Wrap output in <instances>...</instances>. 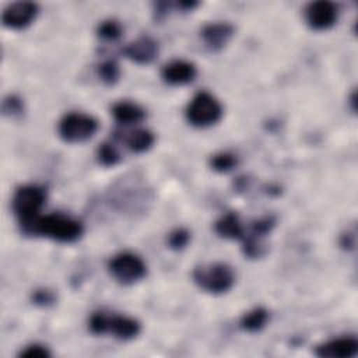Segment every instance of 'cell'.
I'll return each mask as SVG.
<instances>
[{
	"label": "cell",
	"instance_id": "1",
	"mask_svg": "<svg viewBox=\"0 0 358 358\" xmlns=\"http://www.w3.org/2000/svg\"><path fill=\"white\" fill-rule=\"evenodd\" d=\"M21 232L28 236H46L62 243H73L84 234L83 224L64 214L38 215L32 221L20 225Z\"/></svg>",
	"mask_w": 358,
	"mask_h": 358
},
{
	"label": "cell",
	"instance_id": "2",
	"mask_svg": "<svg viewBox=\"0 0 358 358\" xmlns=\"http://www.w3.org/2000/svg\"><path fill=\"white\" fill-rule=\"evenodd\" d=\"M90 330L94 334H112L117 340L127 341L138 336L140 323L129 316L112 315L106 312H95L90 317Z\"/></svg>",
	"mask_w": 358,
	"mask_h": 358
},
{
	"label": "cell",
	"instance_id": "3",
	"mask_svg": "<svg viewBox=\"0 0 358 358\" xmlns=\"http://www.w3.org/2000/svg\"><path fill=\"white\" fill-rule=\"evenodd\" d=\"M193 281L196 285L214 295L228 292L235 284V273L225 263H210L199 266L193 270Z\"/></svg>",
	"mask_w": 358,
	"mask_h": 358
},
{
	"label": "cell",
	"instance_id": "4",
	"mask_svg": "<svg viewBox=\"0 0 358 358\" xmlns=\"http://www.w3.org/2000/svg\"><path fill=\"white\" fill-rule=\"evenodd\" d=\"M46 201V190L38 185H24L18 187L13 196V211L20 225L27 224L41 215V210Z\"/></svg>",
	"mask_w": 358,
	"mask_h": 358
},
{
	"label": "cell",
	"instance_id": "5",
	"mask_svg": "<svg viewBox=\"0 0 358 358\" xmlns=\"http://www.w3.org/2000/svg\"><path fill=\"white\" fill-rule=\"evenodd\" d=\"M98 130L95 117L81 112H70L64 115L57 126L59 136L63 141L70 144L84 143L90 140Z\"/></svg>",
	"mask_w": 358,
	"mask_h": 358
},
{
	"label": "cell",
	"instance_id": "6",
	"mask_svg": "<svg viewBox=\"0 0 358 358\" xmlns=\"http://www.w3.org/2000/svg\"><path fill=\"white\" fill-rule=\"evenodd\" d=\"M222 106L220 101L208 92H199L186 108V119L194 127H208L220 122Z\"/></svg>",
	"mask_w": 358,
	"mask_h": 358
},
{
	"label": "cell",
	"instance_id": "7",
	"mask_svg": "<svg viewBox=\"0 0 358 358\" xmlns=\"http://www.w3.org/2000/svg\"><path fill=\"white\" fill-rule=\"evenodd\" d=\"M108 268L110 275L123 285L136 284L147 274V264L144 260L131 252H122L113 256Z\"/></svg>",
	"mask_w": 358,
	"mask_h": 358
},
{
	"label": "cell",
	"instance_id": "8",
	"mask_svg": "<svg viewBox=\"0 0 358 358\" xmlns=\"http://www.w3.org/2000/svg\"><path fill=\"white\" fill-rule=\"evenodd\" d=\"M305 21L315 31H326L331 28L338 18V8L327 0L312 1L305 8Z\"/></svg>",
	"mask_w": 358,
	"mask_h": 358
},
{
	"label": "cell",
	"instance_id": "9",
	"mask_svg": "<svg viewBox=\"0 0 358 358\" xmlns=\"http://www.w3.org/2000/svg\"><path fill=\"white\" fill-rule=\"evenodd\" d=\"M39 13V7L32 1H17L10 4L1 15L3 25L10 29H24L29 27Z\"/></svg>",
	"mask_w": 358,
	"mask_h": 358
},
{
	"label": "cell",
	"instance_id": "10",
	"mask_svg": "<svg viewBox=\"0 0 358 358\" xmlns=\"http://www.w3.org/2000/svg\"><path fill=\"white\" fill-rule=\"evenodd\" d=\"M358 352L355 337H338L316 347L315 354L322 358H351Z\"/></svg>",
	"mask_w": 358,
	"mask_h": 358
},
{
	"label": "cell",
	"instance_id": "11",
	"mask_svg": "<svg viewBox=\"0 0 358 358\" xmlns=\"http://www.w3.org/2000/svg\"><path fill=\"white\" fill-rule=\"evenodd\" d=\"M158 43L151 36H140L124 48V55L137 64H148L158 56Z\"/></svg>",
	"mask_w": 358,
	"mask_h": 358
},
{
	"label": "cell",
	"instance_id": "12",
	"mask_svg": "<svg viewBox=\"0 0 358 358\" xmlns=\"http://www.w3.org/2000/svg\"><path fill=\"white\" fill-rule=\"evenodd\" d=\"M234 34L235 28L228 22H211L204 25L201 29V38L206 46L213 52L221 50Z\"/></svg>",
	"mask_w": 358,
	"mask_h": 358
},
{
	"label": "cell",
	"instance_id": "13",
	"mask_svg": "<svg viewBox=\"0 0 358 358\" xmlns=\"http://www.w3.org/2000/svg\"><path fill=\"white\" fill-rule=\"evenodd\" d=\"M161 76L171 85H185L192 83L197 76V69L186 60H173L164 66Z\"/></svg>",
	"mask_w": 358,
	"mask_h": 358
},
{
	"label": "cell",
	"instance_id": "14",
	"mask_svg": "<svg viewBox=\"0 0 358 358\" xmlns=\"http://www.w3.org/2000/svg\"><path fill=\"white\" fill-rule=\"evenodd\" d=\"M112 115L117 123L123 126H133L144 120L145 110L134 102L120 101L112 106Z\"/></svg>",
	"mask_w": 358,
	"mask_h": 358
},
{
	"label": "cell",
	"instance_id": "15",
	"mask_svg": "<svg viewBox=\"0 0 358 358\" xmlns=\"http://www.w3.org/2000/svg\"><path fill=\"white\" fill-rule=\"evenodd\" d=\"M124 144L126 147L136 152V154H141L148 151L155 141V136L145 129H134L131 131L123 133V136H117Z\"/></svg>",
	"mask_w": 358,
	"mask_h": 358
},
{
	"label": "cell",
	"instance_id": "16",
	"mask_svg": "<svg viewBox=\"0 0 358 358\" xmlns=\"http://www.w3.org/2000/svg\"><path fill=\"white\" fill-rule=\"evenodd\" d=\"M215 232L225 239H243L245 238V228L235 213H228L222 215L215 222Z\"/></svg>",
	"mask_w": 358,
	"mask_h": 358
},
{
	"label": "cell",
	"instance_id": "17",
	"mask_svg": "<svg viewBox=\"0 0 358 358\" xmlns=\"http://www.w3.org/2000/svg\"><path fill=\"white\" fill-rule=\"evenodd\" d=\"M268 322V312L264 308H255L241 317L239 326L243 331L256 333L262 330Z\"/></svg>",
	"mask_w": 358,
	"mask_h": 358
},
{
	"label": "cell",
	"instance_id": "18",
	"mask_svg": "<svg viewBox=\"0 0 358 358\" xmlns=\"http://www.w3.org/2000/svg\"><path fill=\"white\" fill-rule=\"evenodd\" d=\"M243 255L249 259L263 257L267 252V245L263 242V238L256 235H248L243 238Z\"/></svg>",
	"mask_w": 358,
	"mask_h": 358
},
{
	"label": "cell",
	"instance_id": "19",
	"mask_svg": "<svg viewBox=\"0 0 358 358\" xmlns=\"http://www.w3.org/2000/svg\"><path fill=\"white\" fill-rule=\"evenodd\" d=\"M236 165H238V158L232 152H218V154L213 155L210 159V166L213 168V171L220 172V173L229 172Z\"/></svg>",
	"mask_w": 358,
	"mask_h": 358
},
{
	"label": "cell",
	"instance_id": "20",
	"mask_svg": "<svg viewBox=\"0 0 358 358\" xmlns=\"http://www.w3.org/2000/svg\"><path fill=\"white\" fill-rule=\"evenodd\" d=\"M98 76L106 85H113L119 81L120 69L115 60H106L98 66Z\"/></svg>",
	"mask_w": 358,
	"mask_h": 358
},
{
	"label": "cell",
	"instance_id": "21",
	"mask_svg": "<svg viewBox=\"0 0 358 358\" xmlns=\"http://www.w3.org/2000/svg\"><path fill=\"white\" fill-rule=\"evenodd\" d=\"M98 162L103 166H115L120 161V154L112 143H102L96 151Z\"/></svg>",
	"mask_w": 358,
	"mask_h": 358
},
{
	"label": "cell",
	"instance_id": "22",
	"mask_svg": "<svg viewBox=\"0 0 358 358\" xmlns=\"http://www.w3.org/2000/svg\"><path fill=\"white\" fill-rule=\"evenodd\" d=\"M123 28L116 20H105L98 25L96 34L105 41H116L122 36Z\"/></svg>",
	"mask_w": 358,
	"mask_h": 358
},
{
	"label": "cell",
	"instance_id": "23",
	"mask_svg": "<svg viewBox=\"0 0 358 358\" xmlns=\"http://www.w3.org/2000/svg\"><path fill=\"white\" fill-rule=\"evenodd\" d=\"M1 109H3V115L10 117H18L24 113V102L17 95H8L3 101Z\"/></svg>",
	"mask_w": 358,
	"mask_h": 358
},
{
	"label": "cell",
	"instance_id": "24",
	"mask_svg": "<svg viewBox=\"0 0 358 358\" xmlns=\"http://www.w3.org/2000/svg\"><path fill=\"white\" fill-rule=\"evenodd\" d=\"M190 241V234L187 229H183V228H178L175 231H172L168 236V246L172 249V250H180L183 248L187 246Z\"/></svg>",
	"mask_w": 358,
	"mask_h": 358
},
{
	"label": "cell",
	"instance_id": "25",
	"mask_svg": "<svg viewBox=\"0 0 358 358\" xmlns=\"http://www.w3.org/2000/svg\"><path fill=\"white\" fill-rule=\"evenodd\" d=\"M275 225V218L271 217V215H266V217H262L259 220H255L252 222V235H256V236H260V238H264Z\"/></svg>",
	"mask_w": 358,
	"mask_h": 358
},
{
	"label": "cell",
	"instance_id": "26",
	"mask_svg": "<svg viewBox=\"0 0 358 358\" xmlns=\"http://www.w3.org/2000/svg\"><path fill=\"white\" fill-rule=\"evenodd\" d=\"M20 357H25V358H48L50 357V351L41 345V344H31L27 345L24 350H21Z\"/></svg>",
	"mask_w": 358,
	"mask_h": 358
},
{
	"label": "cell",
	"instance_id": "27",
	"mask_svg": "<svg viewBox=\"0 0 358 358\" xmlns=\"http://www.w3.org/2000/svg\"><path fill=\"white\" fill-rule=\"evenodd\" d=\"M32 299H34V302L36 305L45 306V305H49V303H52L55 301V295L50 291H48V289H39V291H36L34 294Z\"/></svg>",
	"mask_w": 358,
	"mask_h": 358
}]
</instances>
